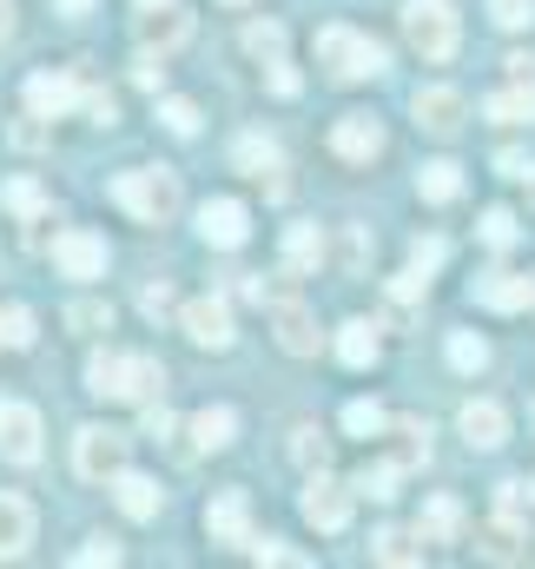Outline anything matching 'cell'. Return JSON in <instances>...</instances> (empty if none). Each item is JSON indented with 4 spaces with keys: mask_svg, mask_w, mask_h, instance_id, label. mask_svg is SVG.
<instances>
[{
    "mask_svg": "<svg viewBox=\"0 0 535 569\" xmlns=\"http://www.w3.org/2000/svg\"><path fill=\"white\" fill-rule=\"evenodd\" d=\"M87 391L107 398V405H152L165 391V365L145 358V351H93L87 358Z\"/></svg>",
    "mask_w": 535,
    "mask_h": 569,
    "instance_id": "6da1fadb",
    "label": "cell"
},
{
    "mask_svg": "<svg viewBox=\"0 0 535 569\" xmlns=\"http://www.w3.org/2000/svg\"><path fill=\"white\" fill-rule=\"evenodd\" d=\"M113 206L139 219V226H165L172 212H179V179L165 172V166H127L120 179H113Z\"/></svg>",
    "mask_w": 535,
    "mask_h": 569,
    "instance_id": "7a4b0ae2",
    "label": "cell"
},
{
    "mask_svg": "<svg viewBox=\"0 0 535 569\" xmlns=\"http://www.w3.org/2000/svg\"><path fill=\"white\" fill-rule=\"evenodd\" d=\"M403 40H410V53H423L430 67H443L463 47V20H456L450 0H403Z\"/></svg>",
    "mask_w": 535,
    "mask_h": 569,
    "instance_id": "3957f363",
    "label": "cell"
},
{
    "mask_svg": "<svg viewBox=\"0 0 535 569\" xmlns=\"http://www.w3.org/2000/svg\"><path fill=\"white\" fill-rule=\"evenodd\" d=\"M317 67H324L331 80L357 87V80H377L391 60H384V47H377L371 33H357V27H324V33H317Z\"/></svg>",
    "mask_w": 535,
    "mask_h": 569,
    "instance_id": "277c9868",
    "label": "cell"
},
{
    "mask_svg": "<svg viewBox=\"0 0 535 569\" xmlns=\"http://www.w3.org/2000/svg\"><path fill=\"white\" fill-rule=\"evenodd\" d=\"M73 470H80L87 483H107L113 470H127V437L113 425H87L73 437Z\"/></svg>",
    "mask_w": 535,
    "mask_h": 569,
    "instance_id": "5b68a950",
    "label": "cell"
},
{
    "mask_svg": "<svg viewBox=\"0 0 535 569\" xmlns=\"http://www.w3.org/2000/svg\"><path fill=\"white\" fill-rule=\"evenodd\" d=\"M410 113H416V127H423V133L450 140V133H463L470 100H463L456 87H416V93H410Z\"/></svg>",
    "mask_w": 535,
    "mask_h": 569,
    "instance_id": "8992f818",
    "label": "cell"
},
{
    "mask_svg": "<svg viewBox=\"0 0 535 569\" xmlns=\"http://www.w3.org/2000/svg\"><path fill=\"white\" fill-rule=\"evenodd\" d=\"M179 325H185V338L199 345V351H232V305L225 298H192V305H179Z\"/></svg>",
    "mask_w": 535,
    "mask_h": 569,
    "instance_id": "52a82bcc",
    "label": "cell"
},
{
    "mask_svg": "<svg viewBox=\"0 0 535 569\" xmlns=\"http://www.w3.org/2000/svg\"><path fill=\"white\" fill-rule=\"evenodd\" d=\"M199 239H205L212 252H239V246L252 239V212H245L239 199H205V206H199Z\"/></svg>",
    "mask_w": 535,
    "mask_h": 569,
    "instance_id": "ba28073f",
    "label": "cell"
},
{
    "mask_svg": "<svg viewBox=\"0 0 535 569\" xmlns=\"http://www.w3.org/2000/svg\"><path fill=\"white\" fill-rule=\"evenodd\" d=\"M351 503H357V490H344V483H331L324 470H311V483H304V523L311 530H344L351 523Z\"/></svg>",
    "mask_w": 535,
    "mask_h": 569,
    "instance_id": "9c48e42d",
    "label": "cell"
},
{
    "mask_svg": "<svg viewBox=\"0 0 535 569\" xmlns=\"http://www.w3.org/2000/svg\"><path fill=\"white\" fill-rule=\"evenodd\" d=\"M53 266H60L67 279H100V272H107V239L87 232V226H67V232L53 239Z\"/></svg>",
    "mask_w": 535,
    "mask_h": 569,
    "instance_id": "30bf717a",
    "label": "cell"
},
{
    "mask_svg": "<svg viewBox=\"0 0 535 569\" xmlns=\"http://www.w3.org/2000/svg\"><path fill=\"white\" fill-rule=\"evenodd\" d=\"M0 457L7 463H40V411L0 398Z\"/></svg>",
    "mask_w": 535,
    "mask_h": 569,
    "instance_id": "8fae6325",
    "label": "cell"
},
{
    "mask_svg": "<svg viewBox=\"0 0 535 569\" xmlns=\"http://www.w3.org/2000/svg\"><path fill=\"white\" fill-rule=\"evenodd\" d=\"M205 537L212 543H252V497L245 490H219L212 503H205Z\"/></svg>",
    "mask_w": 535,
    "mask_h": 569,
    "instance_id": "7c38bea8",
    "label": "cell"
},
{
    "mask_svg": "<svg viewBox=\"0 0 535 569\" xmlns=\"http://www.w3.org/2000/svg\"><path fill=\"white\" fill-rule=\"evenodd\" d=\"M232 437H239V418L225 411V405H205L192 425H185V443H179V457L192 463V457H212V450H232Z\"/></svg>",
    "mask_w": 535,
    "mask_h": 569,
    "instance_id": "4fadbf2b",
    "label": "cell"
},
{
    "mask_svg": "<svg viewBox=\"0 0 535 569\" xmlns=\"http://www.w3.org/2000/svg\"><path fill=\"white\" fill-rule=\"evenodd\" d=\"M271 331L291 358H317V318L297 305V298H271Z\"/></svg>",
    "mask_w": 535,
    "mask_h": 569,
    "instance_id": "5bb4252c",
    "label": "cell"
},
{
    "mask_svg": "<svg viewBox=\"0 0 535 569\" xmlns=\"http://www.w3.org/2000/svg\"><path fill=\"white\" fill-rule=\"evenodd\" d=\"M331 152L351 159V166H371V159L384 152V127H377L371 113H344V120L331 127Z\"/></svg>",
    "mask_w": 535,
    "mask_h": 569,
    "instance_id": "9a60e30c",
    "label": "cell"
},
{
    "mask_svg": "<svg viewBox=\"0 0 535 569\" xmlns=\"http://www.w3.org/2000/svg\"><path fill=\"white\" fill-rule=\"evenodd\" d=\"M456 430L470 437V450H503V443H509V411H503L496 398H470L463 418H456Z\"/></svg>",
    "mask_w": 535,
    "mask_h": 569,
    "instance_id": "2e32d148",
    "label": "cell"
},
{
    "mask_svg": "<svg viewBox=\"0 0 535 569\" xmlns=\"http://www.w3.org/2000/svg\"><path fill=\"white\" fill-rule=\"evenodd\" d=\"M73 107H80V80H67V73H33L27 80V113L33 120H60Z\"/></svg>",
    "mask_w": 535,
    "mask_h": 569,
    "instance_id": "e0dca14e",
    "label": "cell"
},
{
    "mask_svg": "<svg viewBox=\"0 0 535 569\" xmlns=\"http://www.w3.org/2000/svg\"><path fill=\"white\" fill-rule=\"evenodd\" d=\"M185 33H192V13H179L172 0H165V7H139V47H152V53H172Z\"/></svg>",
    "mask_w": 535,
    "mask_h": 569,
    "instance_id": "ac0fdd59",
    "label": "cell"
},
{
    "mask_svg": "<svg viewBox=\"0 0 535 569\" xmlns=\"http://www.w3.org/2000/svg\"><path fill=\"white\" fill-rule=\"evenodd\" d=\"M463 530H470V517H463L456 497H430L423 517H416V537L423 543H463Z\"/></svg>",
    "mask_w": 535,
    "mask_h": 569,
    "instance_id": "d6986e66",
    "label": "cell"
},
{
    "mask_svg": "<svg viewBox=\"0 0 535 569\" xmlns=\"http://www.w3.org/2000/svg\"><path fill=\"white\" fill-rule=\"evenodd\" d=\"M27 543H33V503L13 497V490H0V563L27 557Z\"/></svg>",
    "mask_w": 535,
    "mask_h": 569,
    "instance_id": "ffe728a7",
    "label": "cell"
},
{
    "mask_svg": "<svg viewBox=\"0 0 535 569\" xmlns=\"http://www.w3.org/2000/svg\"><path fill=\"white\" fill-rule=\"evenodd\" d=\"M470 298H476L483 311H529V279H516V272H483V279L470 284Z\"/></svg>",
    "mask_w": 535,
    "mask_h": 569,
    "instance_id": "44dd1931",
    "label": "cell"
},
{
    "mask_svg": "<svg viewBox=\"0 0 535 569\" xmlns=\"http://www.w3.org/2000/svg\"><path fill=\"white\" fill-rule=\"evenodd\" d=\"M107 483H113V503H120L133 523H152V517H159V483H152V477H139V470H113Z\"/></svg>",
    "mask_w": 535,
    "mask_h": 569,
    "instance_id": "7402d4cb",
    "label": "cell"
},
{
    "mask_svg": "<svg viewBox=\"0 0 535 569\" xmlns=\"http://www.w3.org/2000/svg\"><path fill=\"white\" fill-rule=\"evenodd\" d=\"M377 351H384V345H377V325H371V318L337 325V358H344L351 371H371V365H377Z\"/></svg>",
    "mask_w": 535,
    "mask_h": 569,
    "instance_id": "603a6c76",
    "label": "cell"
},
{
    "mask_svg": "<svg viewBox=\"0 0 535 569\" xmlns=\"http://www.w3.org/2000/svg\"><path fill=\"white\" fill-rule=\"evenodd\" d=\"M324 266V232L317 226H284V272H317Z\"/></svg>",
    "mask_w": 535,
    "mask_h": 569,
    "instance_id": "cb8c5ba5",
    "label": "cell"
},
{
    "mask_svg": "<svg viewBox=\"0 0 535 569\" xmlns=\"http://www.w3.org/2000/svg\"><path fill=\"white\" fill-rule=\"evenodd\" d=\"M416 192H423L430 206H450V199L463 192V166H456V159H430V166L416 172Z\"/></svg>",
    "mask_w": 535,
    "mask_h": 569,
    "instance_id": "d4e9b609",
    "label": "cell"
},
{
    "mask_svg": "<svg viewBox=\"0 0 535 569\" xmlns=\"http://www.w3.org/2000/svg\"><path fill=\"white\" fill-rule=\"evenodd\" d=\"M476 543H483L489 563H516V557H523V523H516V517H496V523L476 530Z\"/></svg>",
    "mask_w": 535,
    "mask_h": 569,
    "instance_id": "484cf974",
    "label": "cell"
},
{
    "mask_svg": "<svg viewBox=\"0 0 535 569\" xmlns=\"http://www.w3.org/2000/svg\"><path fill=\"white\" fill-rule=\"evenodd\" d=\"M391 437H397V470H416V463H430V425L423 418H397V425H384Z\"/></svg>",
    "mask_w": 535,
    "mask_h": 569,
    "instance_id": "4316f807",
    "label": "cell"
},
{
    "mask_svg": "<svg viewBox=\"0 0 535 569\" xmlns=\"http://www.w3.org/2000/svg\"><path fill=\"white\" fill-rule=\"evenodd\" d=\"M483 113H489V120H503V127H523V120H535V87L489 93V100H483Z\"/></svg>",
    "mask_w": 535,
    "mask_h": 569,
    "instance_id": "83f0119b",
    "label": "cell"
},
{
    "mask_svg": "<svg viewBox=\"0 0 535 569\" xmlns=\"http://www.w3.org/2000/svg\"><path fill=\"white\" fill-rule=\"evenodd\" d=\"M0 206H7L13 219H40V212H47V192H40L33 179H7V186H0Z\"/></svg>",
    "mask_w": 535,
    "mask_h": 569,
    "instance_id": "f1b7e54d",
    "label": "cell"
},
{
    "mask_svg": "<svg viewBox=\"0 0 535 569\" xmlns=\"http://www.w3.org/2000/svg\"><path fill=\"white\" fill-rule=\"evenodd\" d=\"M324 252H331V246H324ZM331 259H337V272H364V266H371V232H364V226H344Z\"/></svg>",
    "mask_w": 535,
    "mask_h": 569,
    "instance_id": "f546056e",
    "label": "cell"
},
{
    "mask_svg": "<svg viewBox=\"0 0 535 569\" xmlns=\"http://www.w3.org/2000/svg\"><path fill=\"white\" fill-rule=\"evenodd\" d=\"M397 483H403L397 463H371V470H357V483H351V490H357V497H371V503H391V497H397Z\"/></svg>",
    "mask_w": 535,
    "mask_h": 569,
    "instance_id": "4dcf8cb0",
    "label": "cell"
},
{
    "mask_svg": "<svg viewBox=\"0 0 535 569\" xmlns=\"http://www.w3.org/2000/svg\"><path fill=\"white\" fill-rule=\"evenodd\" d=\"M33 338H40V331H33V311H27V305H7V311H0V345H7V351H33Z\"/></svg>",
    "mask_w": 535,
    "mask_h": 569,
    "instance_id": "1f68e13d",
    "label": "cell"
},
{
    "mask_svg": "<svg viewBox=\"0 0 535 569\" xmlns=\"http://www.w3.org/2000/svg\"><path fill=\"white\" fill-rule=\"evenodd\" d=\"M245 53H252V60H284V27H277V20H252V27H245Z\"/></svg>",
    "mask_w": 535,
    "mask_h": 569,
    "instance_id": "d6a6232c",
    "label": "cell"
},
{
    "mask_svg": "<svg viewBox=\"0 0 535 569\" xmlns=\"http://www.w3.org/2000/svg\"><path fill=\"white\" fill-rule=\"evenodd\" d=\"M159 127L172 140H199V107L192 100H159Z\"/></svg>",
    "mask_w": 535,
    "mask_h": 569,
    "instance_id": "836d02e7",
    "label": "cell"
},
{
    "mask_svg": "<svg viewBox=\"0 0 535 569\" xmlns=\"http://www.w3.org/2000/svg\"><path fill=\"white\" fill-rule=\"evenodd\" d=\"M232 159H239V172H259V179H265L271 166H277V146L259 140V133H245V140L232 146Z\"/></svg>",
    "mask_w": 535,
    "mask_h": 569,
    "instance_id": "e575fe53",
    "label": "cell"
},
{
    "mask_svg": "<svg viewBox=\"0 0 535 569\" xmlns=\"http://www.w3.org/2000/svg\"><path fill=\"white\" fill-rule=\"evenodd\" d=\"M483 246H489V252H509V246H516V212H509V206H489V212H483Z\"/></svg>",
    "mask_w": 535,
    "mask_h": 569,
    "instance_id": "d590c367",
    "label": "cell"
},
{
    "mask_svg": "<svg viewBox=\"0 0 535 569\" xmlns=\"http://www.w3.org/2000/svg\"><path fill=\"white\" fill-rule=\"evenodd\" d=\"M371 557H377V563H416L423 550H416L403 530H377V537H371Z\"/></svg>",
    "mask_w": 535,
    "mask_h": 569,
    "instance_id": "8d00e7d4",
    "label": "cell"
},
{
    "mask_svg": "<svg viewBox=\"0 0 535 569\" xmlns=\"http://www.w3.org/2000/svg\"><path fill=\"white\" fill-rule=\"evenodd\" d=\"M450 365H456V371H483V365H489V345H483L476 331H456V338H450Z\"/></svg>",
    "mask_w": 535,
    "mask_h": 569,
    "instance_id": "74e56055",
    "label": "cell"
},
{
    "mask_svg": "<svg viewBox=\"0 0 535 569\" xmlns=\"http://www.w3.org/2000/svg\"><path fill=\"white\" fill-rule=\"evenodd\" d=\"M384 425H391V418H384V405H371V398L344 405V430H351V437H377Z\"/></svg>",
    "mask_w": 535,
    "mask_h": 569,
    "instance_id": "f35d334b",
    "label": "cell"
},
{
    "mask_svg": "<svg viewBox=\"0 0 535 569\" xmlns=\"http://www.w3.org/2000/svg\"><path fill=\"white\" fill-rule=\"evenodd\" d=\"M291 457H297L304 470H324V457H331V443H324L317 430L304 425V430H291Z\"/></svg>",
    "mask_w": 535,
    "mask_h": 569,
    "instance_id": "ab89813d",
    "label": "cell"
},
{
    "mask_svg": "<svg viewBox=\"0 0 535 569\" xmlns=\"http://www.w3.org/2000/svg\"><path fill=\"white\" fill-rule=\"evenodd\" d=\"M489 20L509 27V33H523V27L535 20V0H489Z\"/></svg>",
    "mask_w": 535,
    "mask_h": 569,
    "instance_id": "60d3db41",
    "label": "cell"
},
{
    "mask_svg": "<svg viewBox=\"0 0 535 569\" xmlns=\"http://www.w3.org/2000/svg\"><path fill=\"white\" fill-rule=\"evenodd\" d=\"M133 80L145 87V93H159V87H165V53H152V47H139V60H133Z\"/></svg>",
    "mask_w": 535,
    "mask_h": 569,
    "instance_id": "b9f144b4",
    "label": "cell"
},
{
    "mask_svg": "<svg viewBox=\"0 0 535 569\" xmlns=\"http://www.w3.org/2000/svg\"><path fill=\"white\" fill-rule=\"evenodd\" d=\"M73 563H80V569H100V563L113 569V563H120V543H107V537H93L87 550H73Z\"/></svg>",
    "mask_w": 535,
    "mask_h": 569,
    "instance_id": "7bdbcfd3",
    "label": "cell"
},
{
    "mask_svg": "<svg viewBox=\"0 0 535 569\" xmlns=\"http://www.w3.org/2000/svg\"><path fill=\"white\" fill-rule=\"evenodd\" d=\"M80 107H87V120H93V127H113V93H100V87H80Z\"/></svg>",
    "mask_w": 535,
    "mask_h": 569,
    "instance_id": "ee69618b",
    "label": "cell"
},
{
    "mask_svg": "<svg viewBox=\"0 0 535 569\" xmlns=\"http://www.w3.org/2000/svg\"><path fill=\"white\" fill-rule=\"evenodd\" d=\"M410 266H416V272H436V266H443V239H416V246H410Z\"/></svg>",
    "mask_w": 535,
    "mask_h": 569,
    "instance_id": "f6af8a7d",
    "label": "cell"
},
{
    "mask_svg": "<svg viewBox=\"0 0 535 569\" xmlns=\"http://www.w3.org/2000/svg\"><path fill=\"white\" fill-rule=\"evenodd\" d=\"M139 305H145V318H165V311H172V284H165V279L145 284V291H139Z\"/></svg>",
    "mask_w": 535,
    "mask_h": 569,
    "instance_id": "bcb514c9",
    "label": "cell"
},
{
    "mask_svg": "<svg viewBox=\"0 0 535 569\" xmlns=\"http://www.w3.org/2000/svg\"><path fill=\"white\" fill-rule=\"evenodd\" d=\"M245 550H252V557H259V563H304V557H297V550H284V543H259V537H252V543H245Z\"/></svg>",
    "mask_w": 535,
    "mask_h": 569,
    "instance_id": "7dc6e473",
    "label": "cell"
},
{
    "mask_svg": "<svg viewBox=\"0 0 535 569\" xmlns=\"http://www.w3.org/2000/svg\"><path fill=\"white\" fill-rule=\"evenodd\" d=\"M67 325H73V331H100V325H107V305H73Z\"/></svg>",
    "mask_w": 535,
    "mask_h": 569,
    "instance_id": "c3c4849f",
    "label": "cell"
},
{
    "mask_svg": "<svg viewBox=\"0 0 535 569\" xmlns=\"http://www.w3.org/2000/svg\"><path fill=\"white\" fill-rule=\"evenodd\" d=\"M172 411H165V405H159V398H152V405H145V437H172Z\"/></svg>",
    "mask_w": 535,
    "mask_h": 569,
    "instance_id": "681fc988",
    "label": "cell"
},
{
    "mask_svg": "<svg viewBox=\"0 0 535 569\" xmlns=\"http://www.w3.org/2000/svg\"><path fill=\"white\" fill-rule=\"evenodd\" d=\"M496 172H503V179H529L535 159H529V152H503V159H496Z\"/></svg>",
    "mask_w": 535,
    "mask_h": 569,
    "instance_id": "f907efd6",
    "label": "cell"
},
{
    "mask_svg": "<svg viewBox=\"0 0 535 569\" xmlns=\"http://www.w3.org/2000/svg\"><path fill=\"white\" fill-rule=\"evenodd\" d=\"M503 67H509V80H516V87H535V53H509Z\"/></svg>",
    "mask_w": 535,
    "mask_h": 569,
    "instance_id": "816d5d0a",
    "label": "cell"
},
{
    "mask_svg": "<svg viewBox=\"0 0 535 569\" xmlns=\"http://www.w3.org/2000/svg\"><path fill=\"white\" fill-rule=\"evenodd\" d=\"M271 87H277V93H284V100H291V93H297V73H291V67H284V60H271Z\"/></svg>",
    "mask_w": 535,
    "mask_h": 569,
    "instance_id": "f5cc1de1",
    "label": "cell"
},
{
    "mask_svg": "<svg viewBox=\"0 0 535 569\" xmlns=\"http://www.w3.org/2000/svg\"><path fill=\"white\" fill-rule=\"evenodd\" d=\"M13 27H20L13 20V0H0V40H13Z\"/></svg>",
    "mask_w": 535,
    "mask_h": 569,
    "instance_id": "db71d44e",
    "label": "cell"
},
{
    "mask_svg": "<svg viewBox=\"0 0 535 569\" xmlns=\"http://www.w3.org/2000/svg\"><path fill=\"white\" fill-rule=\"evenodd\" d=\"M60 7H67V13H87V7H93V0H60Z\"/></svg>",
    "mask_w": 535,
    "mask_h": 569,
    "instance_id": "11a10c76",
    "label": "cell"
},
{
    "mask_svg": "<svg viewBox=\"0 0 535 569\" xmlns=\"http://www.w3.org/2000/svg\"><path fill=\"white\" fill-rule=\"evenodd\" d=\"M529 311H535V279H529Z\"/></svg>",
    "mask_w": 535,
    "mask_h": 569,
    "instance_id": "9f6ffc18",
    "label": "cell"
},
{
    "mask_svg": "<svg viewBox=\"0 0 535 569\" xmlns=\"http://www.w3.org/2000/svg\"><path fill=\"white\" fill-rule=\"evenodd\" d=\"M139 7H165V0H139Z\"/></svg>",
    "mask_w": 535,
    "mask_h": 569,
    "instance_id": "6f0895ef",
    "label": "cell"
},
{
    "mask_svg": "<svg viewBox=\"0 0 535 569\" xmlns=\"http://www.w3.org/2000/svg\"><path fill=\"white\" fill-rule=\"evenodd\" d=\"M225 7H252V0H225Z\"/></svg>",
    "mask_w": 535,
    "mask_h": 569,
    "instance_id": "680465c9",
    "label": "cell"
},
{
    "mask_svg": "<svg viewBox=\"0 0 535 569\" xmlns=\"http://www.w3.org/2000/svg\"><path fill=\"white\" fill-rule=\"evenodd\" d=\"M529 490H535V483H529Z\"/></svg>",
    "mask_w": 535,
    "mask_h": 569,
    "instance_id": "91938a15",
    "label": "cell"
}]
</instances>
